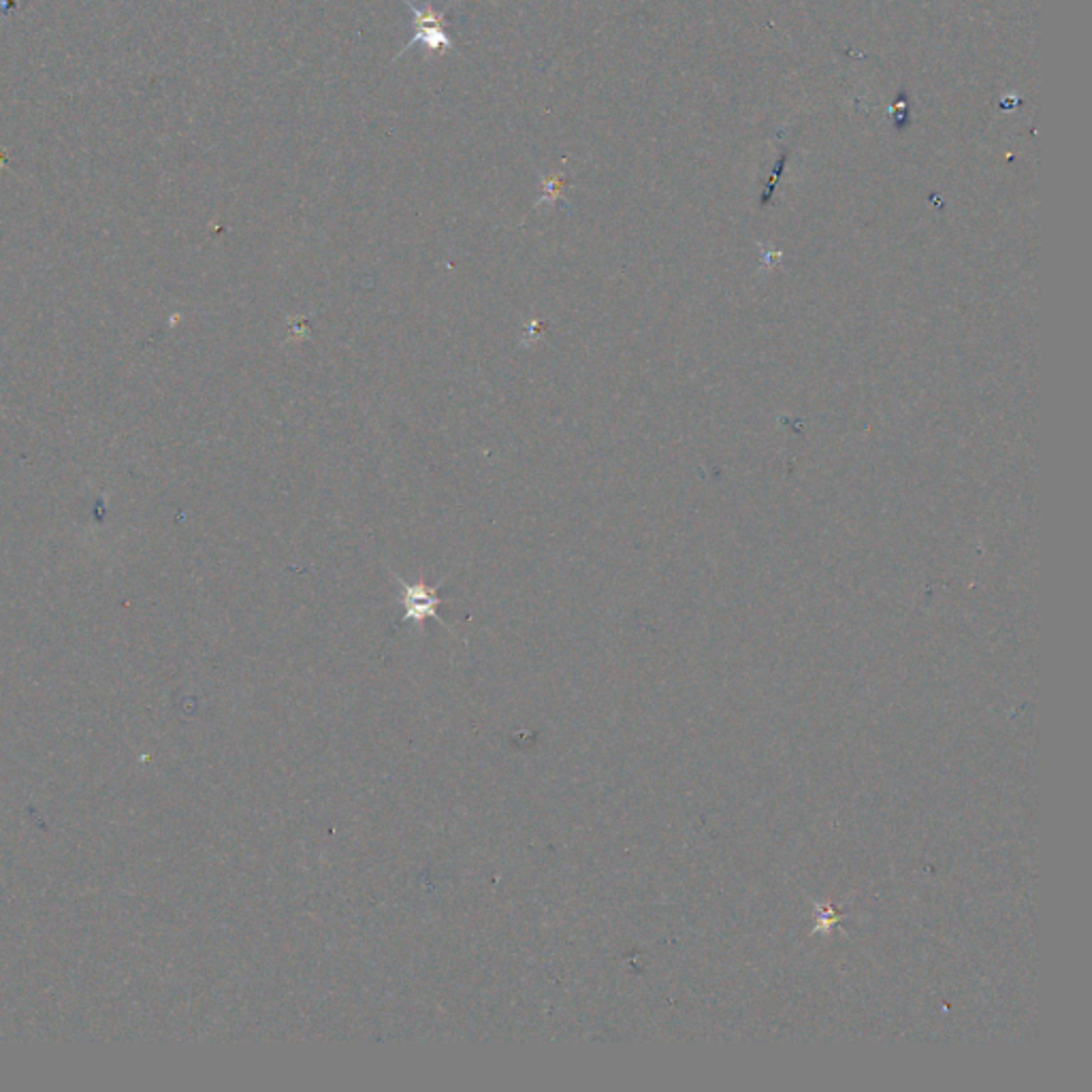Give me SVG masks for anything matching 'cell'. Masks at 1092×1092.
<instances>
[{
  "label": "cell",
  "mask_w": 1092,
  "mask_h": 1092,
  "mask_svg": "<svg viewBox=\"0 0 1092 1092\" xmlns=\"http://www.w3.org/2000/svg\"><path fill=\"white\" fill-rule=\"evenodd\" d=\"M397 581L402 587V602L406 609V615H404L406 621H414V623L423 625L427 619H438L440 597L435 595L433 587H429L425 583L408 585L402 578H397Z\"/></svg>",
  "instance_id": "obj_2"
},
{
  "label": "cell",
  "mask_w": 1092,
  "mask_h": 1092,
  "mask_svg": "<svg viewBox=\"0 0 1092 1092\" xmlns=\"http://www.w3.org/2000/svg\"><path fill=\"white\" fill-rule=\"evenodd\" d=\"M404 5L412 12V28H414V37L412 41L397 53L395 61H400L402 56H406V53L420 45L427 56H447L449 51L455 49V41L451 39V35L447 32L445 24H447V14L449 9L453 7V3H449L442 12H435L429 3L425 5H416L412 3V0H404Z\"/></svg>",
  "instance_id": "obj_1"
}]
</instances>
